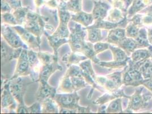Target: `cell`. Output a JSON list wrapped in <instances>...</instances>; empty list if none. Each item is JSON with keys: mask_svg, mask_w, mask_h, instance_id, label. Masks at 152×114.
Segmentation results:
<instances>
[{"mask_svg": "<svg viewBox=\"0 0 152 114\" xmlns=\"http://www.w3.org/2000/svg\"><path fill=\"white\" fill-rule=\"evenodd\" d=\"M141 64H134L130 58L122 76V83L127 86H142L145 79L140 70Z\"/></svg>", "mask_w": 152, "mask_h": 114, "instance_id": "6da1fadb", "label": "cell"}, {"mask_svg": "<svg viewBox=\"0 0 152 114\" xmlns=\"http://www.w3.org/2000/svg\"><path fill=\"white\" fill-rule=\"evenodd\" d=\"M144 86H140L136 89L134 93L129 97V101L128 104L127 110L131 112H141L143 106V95L142 91Z\"/></svg>", "mask_w": 152, "mask_h": 114, "instance_id": "7a4b0ae2", "label": "cell"}, {"mask_svg": "<svg viewBox=\"0 0 152 114\" xmlns=\"http://www.w3.org/2000/svg\"><path fill=\"white\" fill-rule=\"evenodd\" d=\"M151 4L152 0H134L132 5L127 11V19H131L134 14L141 12Z\"/></svg>", "mask_w": 152, "mask_h": 114, "instance_id": "3957f363", "label": "cell"}, {"mask_svg": "<svg viewBox=\"0 0 152 114\" xmlns=\"http://www.w3.org/2000/svg\"><path fill=\"white\" fill-rule=\"evenodd\" d=\"M126 37V29L120 27H115L111 29L109 33L107 41L110 44L118 46L122 40Z\"/></svg>", "mask_w": 152, "mask_h": 114, "instance_id": "277c9868", "label": "cell"}, {"mask_svg": "<svg viewBox=\"0 0 152 114\" xmlns=\"http://www.w3.org/2000/svg\"><path fill=\"white\" fill-rule=\"evenodd\" d=\"M2 33L8 44L14 47H18L22 44L18 36L10 28L3 27Z\"/></svg>", "mask_w": 152, "mask_h": 114, "instance_id": "5b68a950", "label": "cell"}, {"mask_svg": "<svg viewBox=\"0 0 152 114\" xmlns=\"http://www.w3.org/2000/svg\"><path fill=\"white\" fill-rule=\"evenodd\" d=\"M131 56V59L133 63L142 64L151 58V53L148 48L138 49L134 51Z\"/></svg>", "mask_w": 152, "mask_h": 114, "instance_id": "8992f818", "label": "cell"}, {"mask_svg": "<svg viewBox=\"0 0 152 114\" xmlns=\"http://www.w3.org/2000/svg\"><path fill=\"white\" fill-rule=\"evenodd\" d=\"M126 52L128 56H130L134 51L139 49V44L135 39L126 37L118 45Z\"/></svg>", "mask_w": 152, "mask_h": 114, "instance_id": "52a82bcc", "label": "cell"}, {"mask_svg": "<svg viewBox=\"0 0 152 114\" xmlns=\"http://www.w3.org/2000/svg\"><path fill=\"white\" fill-rule=\"evenodd\" d=\"M135 39L139 44V49L148 48L151 45L149 41L148 30L146 27H142L140 29L139 34Z\"/></svg>", "mask_w": 152, "mask_h": 114, "instance_id": "ba28073f", "label": "cell"}, {"mask_svg": "<svg viewBox=\"0 0 152 114\" xmlns=\"http://www.w3.org/2000/svg\"><path fill=\"white\" fill-rule=\"evenodd\" d=\"M109 48L111 49L113 54L114 61L118 62H123L128 61L130 59L126 52L120 47H115L110 45Z\"/></svg>", "mask_w": 152, "mask_h": 114, "instance_id": "9c48e42d", "label": "cell"}, {"mask_svg": "<svg viewBox=\"0 0 152 114\" xmlns=\"http://www.w3.org/2000/svg\"><path fill=\"white\" fill-rule=\"evenodd\" d=\"M28 53L25 50H23L20 54L19 57L18 64L17 65V71L19 74L24 73L28 69Z\"/></svg>", "mask_w": 152, "mask_h": 114, "instance_id": "30bf717a", "label": "cell"}, {"mask_svg": "<svg viewBox=\"0 0 152 114\" xmlns=\"http://www.w3.org/2000/svg\"><path fill=\"white\" fill-rule=\"evenodd\" d=\"M77 97L75 95H61L57 96V101L63 107H71L76 103Z\"/></svg>", "mask_w": 152, "mask_h": 114, "instance_id": "8fae6325", "label": "cell"}, {"mask_svg": "<svg viewBox=\"0 0 152 114\" xmlns=\"http://www.w3.org/2000/svg\"><path fill=\"white\" fill-rule=\"evenodd\" d=\"M140 70L144 79H152V60L150 58L143 62L140 67Z\"/></svg>", "mask_w": 152, "mask_h": 114, "instance_id": "7c38bea8", "label": "cell"}, {"mask_svg": "<svg viewBox=\"0 0 152 114\" xmlns=\"http://www.w3.org/2000/svg\"><path fill=\"white\" fill-rule=\"evenodd\" d=\"M142 27H152V5L142 10Z\"/></svg>", "mask_w": 152, "mask_h": 114, "instance_id": "4fadbf2b", "label": "cell"}, {"mask_svg": "<svg viewBox=\"0 0 152 114\" xmlns=\"http://www.w3.org/2000/svg\"><path fill=\"white\" fill-rule=\"evenodd\" d=\"M140 28L139 26L134 24L132 22L129 21L126 28V36L129 38L135 39L139 34Z\"/></svg>", "mask_w": 152, "mask_h": 114, "instance_id": "5bb4252c", "label": "cell"}, {"mask_svg": "<svg viewBox=\"0 0 152 114\" xmlns=\"http://www.w3.org/2000/svg\"><path fill=\"white\" fill-rule=\"evenodd\" d=\"M107 112L109 113H119L123 112L121 99L118 98L111 101L108 107Z\"/></svg>", "mask_w": 152, "mask_h": 114, "instance_id": "9a60e30c", "label": "cell"}, {"mask_svg": "<svg viewBox=\"0 0 152 114\" xmlns=\"http://www.w3.org/2000/svg\"><path fill=\"white\" fill-rule=\"evenodd\" d=\"M73 19L76 21L81 23L85 26H88L90 24L93 20V16L90 14L81 13L78 14L77 16L73 17Z\"/></svg>", "mask_w": 152, "mask_h": 114, "instance_id": "2e32d148", "label": "cell"}, {"mask_svg": "<svg viewBox=\"0 0 152 114\" xmlns=\"http://www.w3.org/2000/svg\"><path fill=\"white\" fill-rule=\"evenodd\" d=\"M89 40L91 42H96L99 41L101 38V32L98 29H90L88 30Z\"/></svg>", "mask_w": 152, "mask_h": 114, "instance_id": "e0dca14e", "label": "cell"}, {"mask_svg": "<svg viewBox=\"0 0 152 114\" xmlns=\"http://www.w3.org/2000/svg\"><path fill=\"white\" fill-rule=\"evenodd\" d=\"M16 29L18 32L20 33V34H21L20 35L22 36V38H23V39L25 40L26 42H27L28 43H30V44H37L35 38H34V36L31 34H30L28 32H26L21 28L19 29L18 27H16Z\"/></svg>", "mask_w": 152, "mask_h": 114, "instance_id": "ac0fdd59", "label": "cell"}, {"mask_svg": "<svg viewBox=\"0 0 152 114\" xmlns=\"http://www.w3.org/2000/svg\"><path fill=\"white\" fill-rule=\"evenodd\" d=\"M107 10V9L103 5H99V7H95L94 10L93 17L95 19H104L106 16Z\"/></svg>", "mask_w": 152, "mask_h": 114, "instance_id": "d6986e66", "label": "cell"}, {"mask_svg": "<svg viewBox=\"0 0 152 114\" xmlns=\"http://www.w3.org/2000/svg\"><path fill=\"white\" fill-rule=\"evenodd\" d=\"M142 14L141 13H137L134 14L133 17L128 21L132 22L134 24L139 26L140 27H142Z\"/></svg>", "mask_w": 152, "mask_h": 114, "instance_id": "ffe728a7", "label": "cell"}, {"mask_svg": "<svg viewBox=\"0 0 152 114\" xmlns=\"http://www.w3.org/2000/svg\"><path fill=\"white\" fill-rule=\"evenodd\" d=\"M110 44L105 43H97L94 45V50L96 53H98L109 48Z\"/></svg>", "mask_w": 152, "mask_h": 114, "instance_id": "44dd1931", "label": "cell"}, {"mask_svg": "<svg viewBox=\"0 0 152 114\" xmlns=\"http://www.w3.org/2000/svg\"><path fill=\"white\" fill-rule=\"evenodd\" d=\"M51 89H50L47 85H45L42 87L40 94L43 98H45L50 95Z\"/></svg>", "mask_w": 152, "mask_h": 114, "instance_id": "7402d4cb", "label": "cell"}, {"mask_svg": "<svg viewBox=\"0 0 152 114\" xmlns=\"http://www.w3.org/2000/svg\"><path fill=\"white\" fill-rule=\"evenodd\" d=\"M4 19L5 20V21L9 23V24H16V21L15 18H14L12 15L11 14H6L3 16Z\"/></svg>", "mask_w": 152, "mask_h": 114, "instance_id": "603a6c76", "label": "cell"}, {"mask_svg": "<svg viewBox=\"0 0 152 114\" xmlns=\"http://www.w3.org/2000/svg\"><path fill=\"white\" fill-rule=\"evenodd\" d=\"M28 57L29 64H35L37 61V57L36 56L35 54H34L32 51L28 52Z\"/></svg>", "mask_w": 152, "mask_h": 114, "instance_id": "cb8c5ba5", "label": "cell"}, {"mask_svg": "<svg viewBox=\"0 0 152 114\" xmlns=\"http://www.w3.org/2000/svg\"><path fill=\"white\" fill-rule=\"evenodd\" d=\"M142 86L148 89L152 94V79H145Z\"/></svg>", "mask_w": 152, "mask_h": 114, "instance_id": "d4e9b609", "label": "cell"}, {"mask_svg": "<svg viewBox=\"0 0 152 114\" xmlns=\"http://www.w3.org/2000/svg\"><path fill=\"white\" fill-rule=\"evenodd\" d=\"M51 69L50 66H46L42 73V76L44 78H47L50 76L51 73Z\"/></svg>", "mask_w": 152, "mask_h": 114, "instance_id": "484cf974", "label": "cell"}, {"mask_svg": "<svg viewBox=\"0 0 152 114\" xmlns=\"http://www.w3.org/2000/svg\"><path fill=\"white\" fill-rule=\"evenodd\" d=\"M70 2V6L72 8H73L75 10L78 9L80 5L78 0H72Z\"/></svg>", "mask_w": 152, "mask_h": 114, "instance_id": "4316f807", "label": "cell"}, {"mask_svg": "<svg viewBox=\"0 0 152 114\" xmlns=\"http://www.w3.org/2000/svg\"><path fill=\"white\" fill-rule=\"evenodd\" d=\"M147 30H148V36L149 41L151 44H152V27H147Z\"/></svg>", "mask_w": 152, "mask_h": 114, "instance_id": "83f0119b", "label": "cell"}, {"mask_svg": "<svg viewBox=\"0 0 152 114\" xmlns=\"http://www.w3.org/2000/svg\"><path fill=\"white\" fill-rule=\"evenodd\" d=\"M1 8H2V10H4V11H7V10L10 9L9 6L6 3H4V2H3V1H2Z\"/></svg>", "mask_w": 152, "mask_h": 114, "instance_id": "f1b7e54d", "label": "cell"}, {"mask_svg": "<svg viewBox=\"0 0 152 114\" xmlns=\"http://www.w3.org/2000/svg\"><path fill=\"white\" fill-rule=\"evenodd\" d=\"M133 0H124V2L125 4V7L126 9H127V8L130 6V5L132 3Z\"/></svg>", "mask_w": 152, "mask_h": 114, "instance_id": "f546056e", "label": "cell"}, {"mask_svg": "<svg viewBox=\"0 0 152 114\" xmlns=\"http://www.w3.org/2000/svg\"><path fill=\"white\" fill-rule=\"evenodd\" d=\"M148 49L150 50L151 53V59L152 60V44H151L149 47H148Z\"/></svg>", "mask_w": 152, "mask_h": 114, "instance_id": "4dcf8cb0", "label": "cell"}]
</instances>
